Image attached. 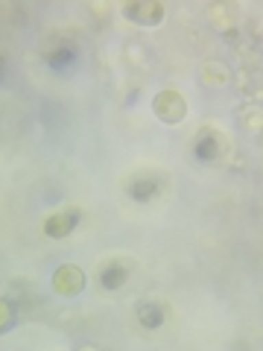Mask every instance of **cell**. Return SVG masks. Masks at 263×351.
I'll return each instance as SVG.
<instances>
[{"label": "cell", "mask_w": 263, "mask_h": 351, "mask_svg": "<svg viewBox=\"0 0 263 351\" xmlns=\"http://www.w3.org/2000/svg\"><path fill=\"white\" fill-rule=\"evenodd\" d=\"M152 112H155V117L161 120V123H181L184 114H188V100L175 91V88H164L161 94H155V100H152Z\"/></svg>", "instance_id": "obj_2"}, {"label": "cell", "mask_w": 263, "mask_h": 351, "mask_svg": "<svg viewBox=\"0 0 263 351\" xmlns=\"http://www.w3.org/2000/svg\"><path fill=\"white\" fill-rule=\"evenodd\" d=\"M97 278H100V284L105 290H120L129 281V263L120 261V258H108V261L100 263Z\"/></svg>", "instance_id": "obj_7"}, {"label": "cell", "mask_w": 263, "mask_h": 351, "mask_svg": "<svg viewBox=\"0 0 263 351\" xmlns=\"http://www.w3.org/2000/svg\"><path fill=\"white\" fill-rule=\"evenodd\" d=\"M208 15H211L216 29H228V27H234V21H237V6L234 3H216V6H211Z\"/></svg>", "instance_id": "obj_9"}, {"label": "cell", "mask_w": 263, "mask_h": 351, "mask_svg": "<svg viewBox=\"0 0 263 351\" xmlns=\"http://www.w3.org/2000/svg\"><path fill=\"white\" fill-rule=\"evenodd\" d=\"M164 319H167V307L164 304H158V302H140L138 304V322L144 328H149V331L161 328Z\"/></svg>", "instance_id": "obj_8"}, {"label": "cell", "mask_w": 263, "mask_h": 351, "mask_svg": "<svg viewBox=\"0 0 263 351\" xmlns=\"http://www.w3.org/2000/svg\"><path fill=\"white\" fill-rule=\"evenodd\" d=\"M0 68H3V59H0Z\"/></svg>", "instance_id": "obj_14"}, {"label": "cell", "mask_w": 263, "mask_h": 351, "mask_svg": "<svg viewBox=\"0 0 263 351\" xmlns=\"http://www.w3.org/2000/svg\"><path fill=\"white\" fill-rule=\"evenodd\" d=\"M225 152V135L214 126H202L193 138V156L202 164H214Z\"/></svg>", "instance_id": "obj_3"}, {"label": "cell", "mask_w": 263, "mask_h": 351, "mask_svg": "<svg viewBox=\"0 0 263 351\" xmlns=\"http://www.w3.org/2000/svg\"><path fill=\"white\" fill-rule=\"evenodd\" d=\"M82 351H100V348H94V346H85Z\"/></svg>", "instance_id": "obj_13"}, {"label": "cell", "mask_w": 263, "mask_h": 351, "mask_svg": "<svg viewBox=\"0 0 263 351\" xmlns=\"http://www.w3.org/2000/svg\"><path fill=\"white\" fill-rule=\"evenodd\" d=\"M53 290L64 299H73V295H79L85 290V272L76 267V263H64L53 272Z\"/></svg>", "instance_id": "obj_4"}, {"label": "cell", "mask_w": 263, "mask_h": 351, "mask_svg": "<svg viewBox=\"0 0 263 351\" xmlns=\"http://www.w3.org/2000/svg\"><path fill=\"white\" fill-rule=\"evenodd\" d=\"M79 208H64V211H56L53 217L44 219V234L53 240H64L71 237V232L79 226Z\"/></svg>", "instance_id": "obj_6"}, {"label": "cell", "mask_w": 263, "mask_h": 351, "mask_svg": "<svg viewBox=\"0 0 263 351\" xmlns=\"http://www.w3.org/2000/svg\"><path fill=\"white\" fill-rule=\"evenodd\" d=\"M123 188L135 202H152L167 191V179L158 170H138L123 182Z\"/></svg>", "instance_id": "obj_1"}, {"label": "cell", "mask_w": 263, "mask_h": 351, "mask_svg": "<svg viewBox=\"0 0 263 351\" xmlns=\"http://www.w3.org/2000/svg\"><path fill=\"white\" fill-rule=\"evenodd\" d=\"M15 325V304L9 299H0V334H6Z\"/></svg>", "instance_id": "obj_12"}, {"label": "cell", "mask_w": 263, "mask_h": 351, "mask_svg": "<svg viewBox=\"0 0 263 351\" xmlns=\"http://www.w3.org/2000/svg\"><path fill=\"white\" fill-rule=\"evenodd\" d=\"M73 59H76V53H73L71 44H62L59 50H50L47 53V64H50L53 71H68L71 64H73Z\"/></svg>", "instance_id": "obj_10"}, {"label": "cell", "mask_w": 263, "mask_h": 351, "mask_svg": "<svg viewBox=\"0 0 263 351\" xmlns=\"http://www.w3.org/2000/svg\"><path fill=\"white\" fill-rule=\"evenodd\" d=\"M123 15L140 27H155L164 18V3H158V0H132L123 6Z\"/></svg>", "instance_id": "obj_5"}, {"label": "cell", "mask_w": 263, "mask_h": 351, "mask_svg": "<svg viewBox=\"0 0 263 351\" xmlns=\"http://www.w3.org/2000/svg\"><path fill=\"white\" fill-rule=\"evenodd\" d=\"M228 80H231V71H228L223 62H208L205 64L202 82H208V85H225Z\"/></svg>", "instance_id": "obj_11"}]
</instances>
